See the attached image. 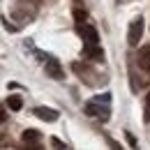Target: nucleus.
Masks as SVG:
<instances>
[{"label": "nucleus", "instance_id": "obj_6", "mask_svg": "<svg viewBox=\"0 0 150 150\" xmlns=\"http://www.w3.org/2000/svg\"><path fill=\"white\" fill-rule=\"evenodd\" d=\"M83 58L97 60V62H104V51H102L97 44H86V46H83Z\"/></svg>", "mask_w": 150, "mask_h": 150}, {"label": "nucleus", "instance_id": "obj_7", "mask_svg": "<svg viewBox=\"0 0 150 150\" xmlns=\"http://www.w3.org/2000/svg\"><path fill=\"white\" fill-rule=\"evenodd\" d=\"M136 62H139V67H141L143 72L150 74V44L141 46V51H139V56H136Z\"/></svg>", "mask_w": 150, "mask_h": 150}, {"label": "nucleus", "instance_id": "obj_5", "mask_svg": "<svg viewBox=\"0 0 150 150\" xmlns=\"http://www.w3.org/2000/svg\"><path fill=\"white\" fill-rule=\"evenodd\" d=\"M72 69L76 72V76H81L86 83H90V86H95L97 81L93 79V67H88V65H81V62H72Z\"/></svg>", "mask_w": 150, "mask_h": 150}, {"label": "nucleus", "instance_id": "obj_8", "mask_svg": "<svg viewBox=\"0 0 150 150\" xmlns=\"http://www.w3.org/2000/svg\"><path fill=\"white\" fill-rule=\"evenodd\" d=\"M35 115H37L39 120H46V122H53V120H58V111L49 109V106H39V109H35Z\"/></svg>", "mask_w": 150, "mask_h": 150}, {"label": "nucleus", "instance_id": "obj_13", "mask_svg": "<svg viewBox=\"0 0 150 150\" xmlns=\"http://www.w3.org/2000/svg\"><path fill=\"white\" fill-rule=\"evenodd\" d=\"M125 136H127V143H129L132 148H136V136H134L132 132H125Z\"/></svg>", "mask_w": 150, "mask_h": 150}, {"label": "nucleus", "instance_id": "obj_10", "mask_svg": "<svg viewBox=\"0 0 150 150\" xmlns=\"http://www.w3.org/2000/svg\"><path fill=\"white\" fill-rule=\"evenodd\" d=\"M7 109L21 111V109H23V99H21L19 95H9V97H7Z\"/></svg>", "mask_w": 150, "mask_h": 150}, {"label": "nucleus", "instance_id": "obj_4", "mask_svg": "<svg viewBox=\"0 0 150 150\" xmlns=\"http://www.w3.org/2000/svg\"><path fill=\"white\" fill-rule=\"evenodd\" d=\"M44 62H46V74L51 76V79H58V81H62V79H65V72H62V67H60V62H58L56 58L49 56Z\"/></svg>", "mask_w": 150, "mask_h": 150}, {"label": "nucleus", "instance_id": "obj_12", "mask_svg": "<svg viewBox=\"0 0 150 150\" xmlns=\"http://www.w3.org/2000/svg\"><path fill=\"white\" fill-rule=\"evenodd\" d=\"M86 19H88V14H86L83 9L74 7V21H76V23H86Z\"/></svg>", "mask_w": 150, "mask_h": 150}, {"label": "nucleus", "instance_id": "obj_1", "mask_svg": "<svg viewBox=\"0 0 150 150\" xmlns=\"http://www.w3.org/2000/svg\"><path fill=\"white\" fill-rule=\"evenodd\" d=\"M83 113L90 115V118L109 120V115H111V93H102L93 99H88L86 106H83Z\"/></svg>", "mask_w": 150, "mask_h": 150}, {"label": "nucleus", "instance_id": "obj_2", "mask_svg": "<svg viewBox=\"0 0 150 150\" xmlns=\"http://www.w3.org/2000/svg\"><path fill=\"white\" fill-rule=\"evenodd\" d=\"M76 30H79V35H81V39H83L86 44H97V42H99L97 28L88 25V23H76Z\"/></svg>", "mask_w": 150, "mask_h": 150}, {"label": "nucleus", "instance_id": "obj_9", "mask_svg": "<svg viewBox=\"0 0 150 150\" xmlns=\"http://www.w3.org/2000/svg\"><path fill=\"white\" fill-rule=\"evenodd\" d=\"M21 141L23 143H37V141H42V132H37V129H25L23 134H21Z\"/></svg>", "mask_w": 150, "mask_h": 150}, {"label": "nucleus", "instance_id": "obj_15", "mask_svg": "<svg viewBox=\"0 0 150 150\" xmlns=\"http://www.w3.org/2000/svg\"><path fill=\"white\" fill-rule=\"evenodd\" d=\"M5 118H7V115H5V109H0V125L5 122Z\"/></svg>", "mask_w": 150, "mask_h": 150}, {"label": "nucleus", "instance_id": "obj_11", "mask_svg": "<svg viewBox=\"0 0 150 150\" xmlns=\"http://www.w3.org/2000/svg\"><path fill=\"white\" fill-rule=\"evenodd\" d=\"M143 120L150 122V93L146 95V102H143Z\"/></svg>", "mask_w": 150, "mask_h": 150}, {"label": "nucleus", "instance_id": "obj_3", "mask_svg": "<svg viewBox=\"0 0 150 150\" xmlns=\"http://www.w3.org/2000/svg\"><path fill=\"white\" fill-rule=\"evenodd\" d=\"M143 35V19H134L129 25V33H127V44L129 46H136L139 44V39Z\"/></svg>", "mask_w": 150, "mask_h": 150}, {"label": "nucleus", "instance_id": "obj_14", "mask_svg": "<svg viewBox=\"0 0 150 150\" xmlns=\"http://www.w3.org/2000/svg\"><path fill=\"white\" fill-rule=\"evenodd\" d=\"M51 143H53V148H67V146H65V143H62L60 139H56V136L51 139Z\"/></svg>", "mask_w": 150, "mask_h": 150}]
</instances>
